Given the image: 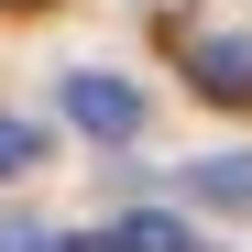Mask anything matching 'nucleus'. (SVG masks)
<instances>
[{
	"instance_id": "nucleus-1",
	"label": "nucleus",
	"mask_w": 252,
	"mask_h": 252,
	"mask_svg": "<svg viewBox=\"0 0 252 252\" xmlns=\"http://www.w3.org/2000/svg\"><path fill=\"white\" fill-rule=\"evenodd\" d=\"M66 121L99 132V143H132V132H143V88L110 77V66H77V77H66Z\"/></svg>"
},
{
	"instance_id": "nucleus-2",
	"label": "nucleus",
	"mask_w": 252,
	"mask_h": 252,
	"mask_svg": "<svg viewBox=\"0 0 252 252\" xmlns=\"http://www.w3.org/2000/svg\"><path fill=\"white\" fill-rule=\"evenodd\" d=\"M187 197L220 208V220H252V154H197L187 164Z\"/></svg>"
},
{
	"instance_id": "nucleus-3",
	"label": "nucleus",
	"mask_w": 252,
	"mask_h": 252,
	"mask_svg": "<svg viewBox=\"0 0 252 252\" xmlns=\"http://www.w3.org/2000/svg\"><path fill=\"white\" fill-rule=\"evenodd\" d=\"M187 66H197V99H252V33H208Z\"/></svg>"
},
{
	"instance_id": "nucleus-4",
	"label": "nucleus",
	"mask_w": 252,
	"mask_h": 252,
	"mask_svg": "<svg viewBox=\"0 0 252 252\" xmlns=\"http://www.w3.org/2000/svg\"><path fill=\"white\" fill-rule=\"evenodd\" d=\"M110 252H187V220H164V208H132V220L110 230Z\"/></svg>"
},
{
	"instance_id": "nucleus-5",
	"label": "nucleus",
	"mask_w": 252,
	"mask_h": 252,
	"mask_svg": "<svg viewBox=\"0 0 252 252\" xmlns=\"http://www.w3.org/2000/svg\"><path fill=\"white\" fill-rule=\"evenodd\" d=\"M33 164H44V132L33 121H0V176H33Z\"/></svg>"
},
{
	"instance_id": "nucleus-6",
	"label": "nucleus",
	"mask_w": 252,
	"mask_h": 252,
	"mask_svg": "<svg viewBox=\"0 0 252 252\" xmlns=\"http://www.w3.org/2000/svg\"><path fill=\"white\" fill-rule=\"evenodd\" d=\"M0 11H11V0H0Z\"/></svg>"
}]
</instances>
